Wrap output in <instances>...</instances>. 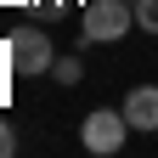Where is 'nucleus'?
I'll return each instance as SVG.
<instances>
[{
  "label": "nucleus",
  "mask_w": 158,
  "mask_h": 158,
  "mask_svg": "<svg viewBox=\"0 0 158 158\" xmlns=\"http://www.w3.org/2000/svg\"><path fill=\"white\" fill-rule=\"evenodd\" d=\"M17 152V130H11V118H0V158H11Z\"/></svg>",
  "instance_id": "7"
},
{
  "label": "nucleus",
  "mask_w": 158,
  "mask_h": 158,
  "mask_svg": "<svg viewBox=\"0 0 158 158\" xmlns=\"http://www.w3.org/2000/svg\"><path fill=\"white\" fill-rule=\"evenodd\" d=\"M124 135H130L124 107H96V113H85V124H79V141H85V152H96V158H113L124 147Z\"/></svg>",
  "instance_id": "3"
},
{
  "label": "nucleus",
  "mask_w": 158,
  "mask_h": 158,
  "mask_svg": "<svg viewBox=\"0 0 158 158\" xmlns=\"http://www.w3.org/2000/svg\"><path fill=\"white\" fill-rule=\"evenodd\" d=\"M124 118L130 130H158V85H135L124 96Z\"/></svg>",
  "instance_id": "4"
},
{
  "label": "nucleus",
  "mask_w": 158,
  "mask_h": 158,
  "mask_svg": "<svg viewBox=\"0 0 158 158\" xmlns=\"http://www.w3.org/2000/svg\"><path fill=\"white\" fill-rule=\"evenodd\" d=\"M135 28L158 34V0H135Z\"/></svg>",
  "instance_id": "6"
},
{
  "label": "nucleus",
  "mask_w": 158,
  "mask_h": 158,
  "mask_svg": "<svg viewBox=\"0 0 158 158\" xmlns=\"http://www.w3.org/2000/svg\"><path fill=\"white\" fill-rule=\"evenodd\" d=\"M135 28V0H90L85 17H79V34L90 45H113Z\"/></svg>",
  "instance_id": "1"
},
{
  "label": "nucleus",
  "mask_w": 158,
  "mask_h": 158,
  "mask_svg": "<svg viewBox=\"0 0 158 158\" xmlns=\"http://www.w3.org/2000/svg\"><path fill=\"white\" fill-rule=\"evenodd\" d=\"M56 62V45L45 28H11L6 34V68L11 73H51Z\"/></svg>",
  "instance_id": "2"
},
{
  "label": "nucleus",
  "mask_w": 158,
  "mask_h": 158,
  "mask_svg": "<svg viewBox=\"0 0 158 158\" xmlns=\"http://www.w3.org/2000/svg\"><path fill=\"white\" fill-rule=\"evenodd\" d=\"M51 79H56L62 90H73L79 79H85V62H79V56H56V62H51Z\"/></svg>",
  "instance_id": "5"
}]
</instances>
